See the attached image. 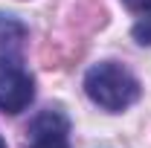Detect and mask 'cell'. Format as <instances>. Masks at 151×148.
Here are the masks:
<instances>
[{"label":"cell","instance_id":"6da1fadb","mask_svg":"<svg viewBox=\"0 0 151 148\" xmlns=\"http://www.w3.org/2000/svg\"><path fill=\"white\" fill-rule=\"evenodd\" d=\"M84 93L90 96V102L105 108L111 113H119L131 108L139 99V81L134 78L131 70H125L116 61H102L93 64L84 75Z\"/></svg>","mask_w":151,"mask_h":148},{"label":"cell","instance_id":"7a4b0ae2","mask_svg":"<svg viewBox=\"0 0 151 148\" xmlns=\"http://www.w3.org/2000/svg\"><path fill=\"white\" fill-rule=\"evenodd\" d=\"M35 99V78L20 64H0V111L20 113Z\"/></svg>","mask_w":151,"mask_h":148},{"label":"cell","instance_id":"3957f363","mask_svg":"<svg viewBox=\"0 0 151 148\" xmlns=\"http://www.w3.org/2000/svg\"><path fill=\"white\" fill-rule=\"evenodd\" d=\"M26 148H70V122L58 111H44L29 122Z\"/></svg>","mask_w":151,"mask_h":148},{"label":"cell","instance_id":"277c9868","mask_svg":"<svg viewBox=\"0 0 151 148\" xmlns=\"http://www.w3.org/2000/svg\"><path fill=\"white\" fill-rule=\"evenodd\" d=\"M23 41H26V26L18 18L0 15V64H20Z\"/></svg>","mask_w":151,"mask_h":148},{"label":"cell","instance_id":"5b68a950","mask_svg":"<svg viewBox=\"0 0 151 148\" xmlns=\"http://www.w3.org/2000/svg\"><path fill=\"white\" fill-rule=\"evenodd\" d=\"M134 38H137V44L151 47V18H142L137 26H134Z\"/></svg>","mask_w":151,"mask_h":148},{"label":"cell","instance_id":"8992f818","mask_svg":"<svg viewBox=\"0 0 151 148\" xmlns=\"http://www.w3.org/2000/svg\"><path fill=\"white\" fill-rule=\"evenodd\" d=\"M122 3L134 12H151V0H122Z\"/></svg>","mask_w":151,"mask_h":148},{"label":"cell","instance_id":"52a82bcc","mask_svg":"<svg viewBox=\"0 0 151 148\" xmlns=\"http://www.w3.org/2000/svg\"><path fill=\"white\" fill-rule=\"evenodd\" d=\"M0 148H6V142H3V139H0Z\"/></svg>","mask_w":151,"mask_h":148}]
</instances>
